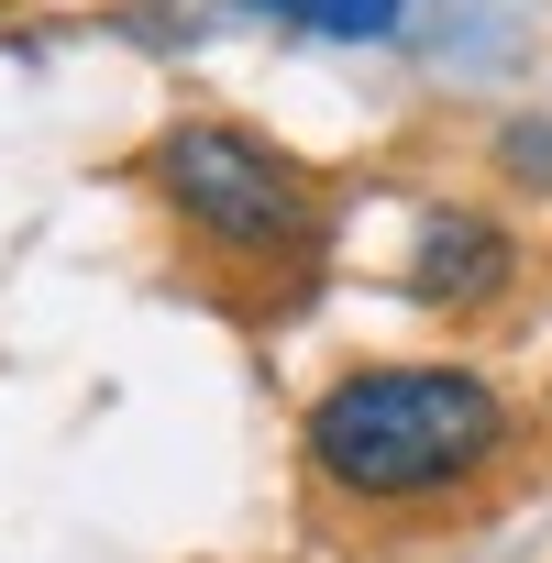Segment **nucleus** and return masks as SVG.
Returning a JSON list of instances; mask_svg holds the SVG:
<instances>
[{
  "label": "nucleus",
  "instance_id": "f257e3e1",
  "mask_svg": "<svg viewBox=\"0 0 552 563\" xmlns=\"http://www.w3.org/2000/svg\"><path fill=\"white\" fill-rule=\"evenodd\" d=\"M508 409L475 365H365L310 409V464L343 497H442L497 453Z\"/></svg>",
  "mask_w": 552,
  "mask_h": 563
},
{
  "label": "nucleus",
  "instance_id": "f03ea898",
  "mask_svg": "<svg viewBox=\"0 0 552 563\" xmlns=\"http://www.w3.org/2000/svg\"><path fill=\"white\" fill-rule=\"evenodd\" d=\"M155 188L221 254H299L310 243V177L276 155V144L232 133V122H177L155 144Z\"/></svg>",
  "mask_w": 552,
  "mask_h": 563
},
{
  "label": "nucleus",
  "instance_id": "7ed1b4c3",
  "mask_svg": "<svg viewBox=\"0 0 552 563\" xmlns=\"http://www.w3.org/2000/svg\"><path fill=\"white\" fill-rule=\"evenodd\" d=\"M508 276H519V243L486 210H431L409 243V299H431V310H486V299H508Z\"/></svg>",
  "mask_w": 552,
  "mask_h": 563
},
{
  "label": "nucleus",
  "instance_id": "20e7f679",
  "mask_svg": "<svg viewBox=\"0 0 552 563\" xmlns=\"http://www.w3.org/2000/svg\"><path fill=\"white\" fill-rule=\"evenodd\" d=\"M243 12L288 23V34H332V45H387L409 0H243Z\"/></svg>",
  "mask_w": 552,
  "mask_h": 563
},
{
  "label": "nucleus",
  "instance_id": "39448f33",
  "mask_svg": "<svg viewBox=\"0 0 552 563\" xmlns=\"http://www.w3.org/2000/svg\"><path fill=\"white\" fill-rule=\"evenodd\" d=\"M497 155H508V177H552V133H541V122H508Z\"/></svg>",
  "mask_w": 552,
  "mask_h": 563
}]
</instances>
